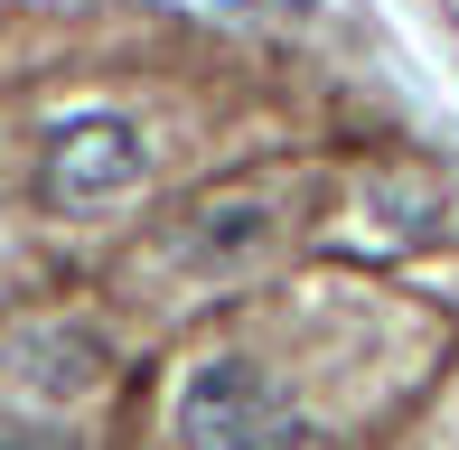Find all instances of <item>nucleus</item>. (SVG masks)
I'll use <instances>...</instances> for the list:
<instances>
[{
  "label": "nucleus",
  "instance_id": "f257e3e1",
  "mask_svg": "<svg viewBox=\"0 0 459 450\" xmlns=\"http://www.w3.org/2000/svg\"><path fill=\"white\" fill-rule=\"evenodd\" d=\"M178 441L187 450H309V422L254 357H206L178 385Z\"/></svg>",
  "mask_w": 459,
  "mask_h": 450
},
{
  "label": "nucleus",
  "instance_id": "f03ea898",
  "mask_svg": "<svg viewBox=\"0 0 459 450\" xmlns=\"http://www.w3.org/2000/svg\"><path fill=\"white\" fill-rule=\"evenodd\" d=\"M141 178H151V141H141V122L122 113H85L66 122V132L48 141V169H38V188H48V207H113V197H132Z\"/></svg>",
  "mask_w": 459,
  "mask_h": 450
},
{
  "label": "nucleus",
  "instance_id": "7ed1b4c3",
  "mask_svg": "<svg viewBox=\"0 0 459 450\" xmlns=\"http://www.w3.org/2000/svg\"><path fill=\"white\" fill-rule=\"evenodd\" d=\"M0 357H10V376L38 385V394H94V385H103V338H94V329H66V319L10 329V338H0Z\"/></svg>",
  "mask_w": 459,
  "mask_h": 450
},
{
  "label": "nucleus",
  "instance_id": "20e7f679",
  "mask_svg": "<svg viewBox=\"0 0 459 450\" xmlns=\"http://www.w3.org/2000/svg\"><path fill=\"white\" fill-rule=\"evenodd\" d=\"M273 235H281V216L263 207V197H216V207H197V216L178 225L169 254L187 263V273H244Z\"/></svg>",
  "mask_w": 459,
  "mask_h": 450
},
{
  "label": "nucleus",
  "instance_id": "39448f33",
  "mask_svg": "<svg viewBox=\"0 0 459 450\" xmlns=\"http://www.w3.org/2000/svg\"><path fill=\"white\" fill-rule=\"evenodd\" d=\"M0 450H75V441L48 432V422H0Z\"/></svg>",
  "mask_w": 459,
  "mask_h": 450
}]
</instances>
